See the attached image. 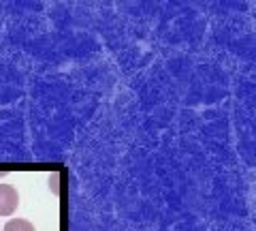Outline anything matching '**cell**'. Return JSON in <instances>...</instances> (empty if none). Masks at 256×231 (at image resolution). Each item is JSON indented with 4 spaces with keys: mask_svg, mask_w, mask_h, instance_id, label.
I'll return each mask as SVG.
<instances>
[{
    "mask_svg": "<svg viewBox=\"0 0 256 231\" xmlns=\"http://www.w3.org/2000/svg\"><path fill=\"white\" fill-rule=\"evenodd\" d=\"M20 205V195L11 184H0V216H11Z\"/></svg>",
    "mask_w": 256,
    "mask_h": 231,
    "instance_id": "6da1fadb",
    "label": "cell"
},
{
    "mask_svg": "<svg viewBox=\"0 0 256 231\" xmlns=\"http://www.w3.org/2000/svg\"><path fill=\"white\" fill-rule=\"evenodd\" d=\"M4 231H34V225L24 218H13L4 225Z\"/></svg>",
    "mask_w": 256,
    "mask_h": 231,
    "instance_id": "7a4b0ae2",
    "label": "cell"
},
{
    "mask_svg": "<svg viewBox=\"0 0 256 231\" xmlns=\"http://www.w3.org/2000/svg\"><path fill=\"white\" fill-rule=\"evenodd\" d=\"M58 180H60V173H52L50 176V186H52V190L56 195H58Z\"/></svg>",
    "mask_w": 256,
    "mask_h": 231,
    "instance_id": "3957f363",
    "label": "cell"
}]
</instances>
